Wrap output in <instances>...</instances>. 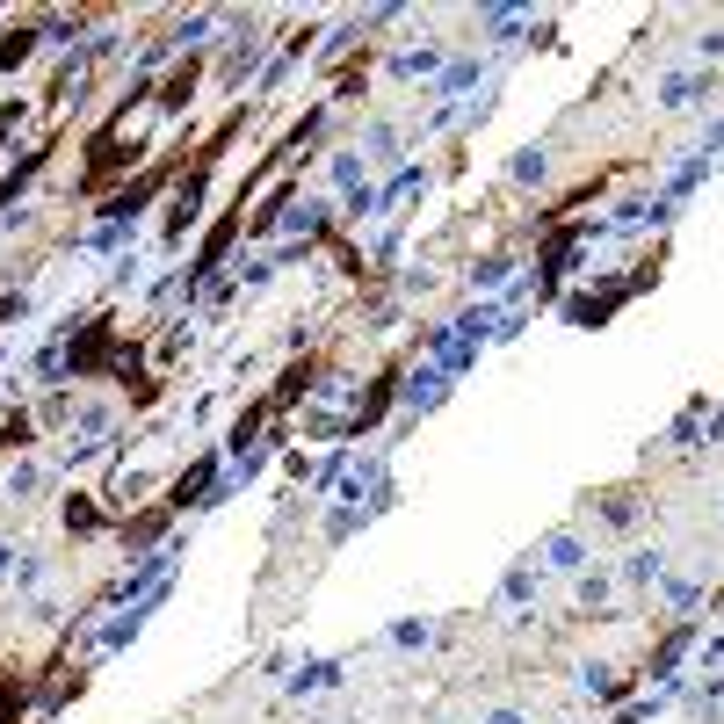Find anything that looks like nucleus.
<instances>
[{
    "instance_id": "nucleus-1",
    "label": "nucleus",
    "mask_w": 724,
    "mask_h": 724,
    "mask_svg": "<svg viewBox=\"0 0 724 724\" xmlns=\"http://www.w3.org/2000/svg\"><path fill=\"white\" fill-rule=\"evenodd\" d=\"M22 703H29V696H22V681L8 674V681H0V724H15V717H22Z\"/></svg>"
},
{
    "instance_id": "nucleus-2",
    "label": "nucleus",
    "mask_w": 724,
    "mask_h": 724,
    "mask_svg": "<svg viewBox=\"0 0 724 724\" xmlns=\"http://www.w3.org/2000/svg\"><path fill=\"white\" fill-rule=\"evenodd\" d=\"M66 529H95V500H73L66 507Z\"/></svg>"
}]
</instances>
